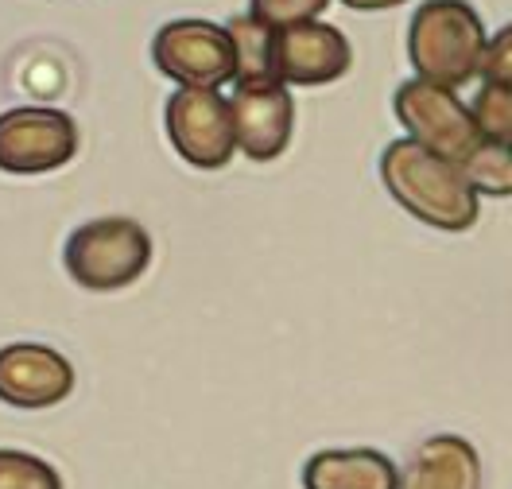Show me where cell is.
Listing matches in <instances>:
<instances>
[{"label":"cell","instance_id":"obj_3","mask_svg":"<svg viewBox=\"0 0 512 489\" xmlns=\"http://www.w3.org/2000/svg\"><path fill=\"white\" fill-rule=\"evenodd\" d=\"M63 264L86 292H121L152 264V237L132 218H94L66 241Z\"/></svg>","mask_w":512,"mask_h":489},{"label":"cell","instance_id":"obj_11","mask_svg":"<svg viewBox=\"0 0 512 489\" xmlns=\"http://www.w3.org/2000/svg\"><path fill=\"white\" fill-rule=\"evenodd\" d=\"M400 489H481V455L462 435H431L400 470Z\"/></svg>","mask_w":512,"mask_h":489},{"label":"cell","instance_id":"obj_7","mask_svg":"<svg viewBox=\"0 0 512 489\" xmlns=\"http://www.w3.org/2000/svg\"><path fill=\"white\" fill-rule=\"evenodd\" d=\"M78 125L51 105H16L0 113V171L8 175H47L74 160Z\"/></svg>","mask_w":512,"mask_h":489},{"label":"cell","instance_id":"obj_4","mask_svg":"<svg viewBox=\"0 0 512 489\" xmlns=\"http://www.w3.org/2000/svg\"><path fill=\"white\" fill-rule=\"evenodd\" d=\"M392 109L404 132L443 160L462 163L478 148L481 129L474 121V109L439 82H427V78L400 82L392 94Z\"/></svg>","mask_w":512,"mask_h":489},{"label":"cell","instance_id":"obj_12","mask_svg":"<svg viewBox=\"0 0 512 489\" xmlns=\"http://www.w3.org/2000/svg\"><path fill=\"white\" fill-rule=\"evenodd\" d=\"M303 489H400V466L373 447L319 451L303 462Z\"/></svg>","mask_w":512,"mask_h":489},{"label":"cell","instance_id":"obj_18","mask_svg":"<svg viewBox=\"0 0 512 489\" xmlns=\"http://www.w3.org/2000/svg\"><path fill=\"white\" fill-rule=\"evenodd\" d=\"M481 82H497V86H512V20L501 32L489 35L485 47V63H481Z\"/></svg>","mask_w":512,"mask_h":489},{"label":"cell","instance_id":"obj_17","mask_svg":"<svg viewBox=\"0 0 512 489\" xmlns=\"http://www.w3.org/2000/svg\"><path fill=\"white\" fill-rule=\"evenodd\" d=\"M330 8V0H253L249 12L256 20H264L272 32H284L295 24H311Z\"/></svg>","mask_w":512,"mask_h":489},{"label":"cell","instance_id":"obj_6","mask_svg":"<svg viewBox=\"0 0 512 489\" xmlns=\"http://www.w3.org/2000/svg\"><path fill=\"white\" fill-rule=\"evenodd\" d=\"M163 125H167L171 148L198 171H218L237 152L233 109H229V98H222L218 90L179 86L167 98Z\"/></svg>","mask_w":512,"mask_h":489},{"label":"cell","instance_id":"obj_19","mask_svg":"<svg viewBox=\"0 0 512 489\" xmlns=\"http://www.w3.org/2000/svg\"><path fill=\"white\" fill-rule=\"evenodd\" d=\"M342 4L353 8V12H384V8H400L408 0H342Z\"/></svg>","mask_w":512,"mask_h":489},{"label":"cell","instance_id":"obj_1","mask_svg":"<svg viewBox=\"0 0 512 489\" xmlns=\"http://www.w3.org/2000/svg\"><path fill=\"white\" fill-rule=\"evenodd\" d=\"M381 183L400 210L443 233H466L478 226L481 195L466 183L458 163L427 152L412 136L392 140L381 152Z\"/></svg>","mask_w":512,"mask_h":489},{"label":"cell","instance_id":"obj_5","mask_svg":"<svg viewBox=\"0 0 512 489\" xmlns=\"http://www.w3.org/2000/svg\"><path fill=\"white\" fill-rule=\"evenodd\" d=\"M152 59L175 86L222 90L237 82V47L225 24L214 20H171L152 39Z\"/></svg>","mask_w":512,"mask_h":489},{"label":"cell","instance_id":"obj_8","mask_svg":"<svg viewBox=\"0 0 512 489\" xmlns=\"http://www.w3.org/2000/svg\"><path fill=\"white\" fill-rule=\"evenodd\" d=\"M229 109H233L237 152H245L256 163L280 160L288 152L291 129H295V101L280 78L233 82Z\"/></svg>","mask_w":512,"mask_h":489},{"label":"cell","instance_id":"obj_13","mask_svg":"<svg viewBox=\"0 0 512 489\" xmlns=\"http://www.w3.org/2000/svg\"><path fill=\"white\" fill-rule=\"evenodd\" d=\"M225 28H229L233 47H237V82L276 78V32L264 20L245 12V16H233Z\"/></svg>","mask_w":512,"mask_h":489},{"label":"cell","instance_id":"obj_2","mask_svg":"<svg viewBox=\"0 0 512 489\" xmlns=\"http://www.w3.org/2000/svg\"><path fill=\"white\" fill-rule=\"evenodd\" d=\"M489 35L470 0H423L408 28V63L416 78L462 90L481 78Z\"/></svg>","mask_w":512,"mask_h":489},{"label":"cell","instance_id":"obj_14","mask_svg":"<svg viewBox=\"0 0 512 489\" xmlns=\"http://www.w3.org/2000/svg\"><path fill=\"white\" fill-rule=\"evenodd\" d=\"M458 171L466 175V183L485 198H512V148L485 140L481 136L478 148L458 163Z\"/></svg>","mask_w":512,"mask_h":489},{"label":"cell","instance_id":"obj_9","mask_svg":"<svg viewBox=\"0 0 512 489\" xmlns=\"http://www.w3.org/2000/svg\"><path fill=\"white\" fill-rule=\"evenodd\" d=\"M74 392V365L43 342L0 346V400L8 408L43 412Z\"/></svg>","mask_w":512,"mask_h":489},{"label":"cell","instance_id":"obj_15","mask_svg":"<svg viewBox=\"0 0 512 489\" xmlns=\"http://www.w3.org/2000/svg\"><path fill=\"white\" fill-rule=\"evenodd\" d=\"M470 109H474V121H478L485 140H497V144L512 148V86L481 82Z\"/></svg>","mask_w":512,"mask_h":489},{"label":"cell","instance_id":"obj_10","mask_svg":"<svg viewBox=\"0 0 512 489\" xmlns=\"http://www.w3.org/2000/svg\"><path fill=\"white\" fill-rule=\"evenodd\" d=\"M353 66V47L334 24H295L276 32V78L284 86H330L346 78Z\"/></svg>","mask_w":512,"mask_h":489},{"label":"cell","instance_id":"obj_16","mask_svg":"<svg viewBox=\"0 0 512 489\" xmlns=\"http://www.w3.org/2000/svg\"><path fill=\"white\" fill-rule=\"evenodd\" d=\"M0 489H63V474L47 458L0 447Z\"/></svg>","mask_w":512,"mask_h":489}]
</instances>
